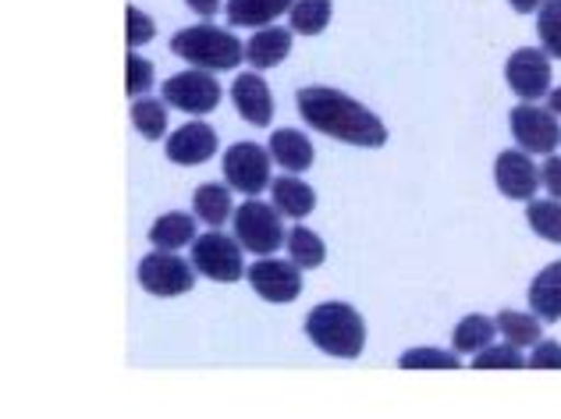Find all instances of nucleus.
<instances>
[{
  "instance_id": "obj_22",
  "label": "nucleus",
  "mask_w": 561,
  "mask_h": 419,
  "mask_svg": "<svg viewBox=\"0 0 561 419\" xmlns=\"http://www.w3.org/2000/svg\"><path fill=\"white\" fill-rule=\"evenodd\" d=\"M231 185H217V182H206L196 189V196H192V214H196L203 224H210V228H220L225 220L234 217V206H231Z\"/></svg>"
},
{
  "instance_id": "obj_30",
  "label": "nucleus",
  "mask_w": 561,
  "mask_h": 419,
  "mask_svg": "<svg viewBox=\"0 0 561 419\" xmlns=\"http://www.w3.org/2000/svg\"><path fill=\"white\" fill-rule=\"evenodd\" d=\"M526 366L529 359L512 341H505V346H486L483 352L472 355V370H526Z\"/></svg>"
},
{
  "instance_id": "obj_35",
  "label": "nucleus",
  "mask_w": 561,
  "mask_h": 419,
  "mask_svg": "<svg viewBox=\"0 0 561 419\" xmlns=\"http://www.w3.org/2000/svg\"><path fill=\"white\" fill-rule=\"evenodd\" d=\"M185 4L199 14V19H214V14L220 11V0H185Z\"/></svg>"
},
{
  "instance_id": "obj_31",
  "label": "nucleus",
  "mask_w": 561,
  "mask_h": 419,
  "mask_svg": "<svg viewBox=\"0 0 561 419\" xmlns=\"http://www.w3.org/2000/svg\"><path fill=\"white\" fill-rule=\"evenodd\" d=\"M153 89V61H146L142 54L128 50L125 57V93L128 97H146Z\"/></svg>"
},
{
  "instance_id": "obj_21",
  "label": "nucleus",
  "mask_w": 561,
  "mask_h": 419,
  "mask_svg": "<svg viewBox=\"0 0 561 419\" xmlns=\"http://www.w3.org/2000/svg\"><path fill=\"white\" fill-rule=\"evenodd\" d=\"M196 217H188L185 210H171V214L157 217L150 228V246L157 249H185L196 242Z\"/></svg>"
},
{
  "instance_id": "obj_14",
  "label": "nucleus",
  "mask_w": 561,
  "mask_h": 419,
  "mask_svg": "<svg viewBox=\"0 0 561 419\" xmlns=\"http://www.w3.org/2000/svg\"><path fill=\"white\" fill-rule=\"evenodd\" d=\"M231 100H234V111H239L249 125H256V128L271 125L274 97H271L267 82H263L256 71H245V75H239V79L231 82Z\"/></svg>"
},
{
  "instance_id": "obj_6",
  "label": "nucleus",
  "mask_w": 561,
  "mask_h": 419,
  "mask_svg": "<svg viewBox=\"0 0 561 419\" xmlns=\"http://www.w3.org/2000/svg\"><path fill=\"white\" fill-rule=\"evenodd\" d=\"M192 267L220 284H234L245 278V260H242V242L239 238L220 235V228L199 235L192 242Z\"/></svg>"
},
{
  "instance_id": "obj_23",
  "label": "nucleus",
  "mask_w": 561,
  "mask_h": 419,
  "mask_svg": "<svg viewBox=\"0 0 561 419\" xmlns=\"http://www.w3.org/2000/svg\"><path fill=\"white\" fill-rule=\"evenodd\" d=\"M494 320H497L501 338L512 341V346H519V349L537 346V341L543 338V327H540L543 320L537 317L534 309H529V313H519V309H501Z\"/></svg>"
},
{
  "instance_id": "obj_34",
  "label": "nucleus",
  "mask_w": 561,
  "mask_h": 419,
  "mask_svg": "<svg viewBox=\"0 0 561 419\" xmlns=\"http://www.w3.org/2000/svg\"><path fill=\"white\" fill-rule=\"evenodd\" d=\"M540 182H543V189H548L554 200H561V157H558V154H551L548 160H543Z\"/></svg>"
},
{
  "instance_id": "obj_24",
  "label": "nucleus",
  "mask_w": 561,
  "mask_h": 419,
  "mask_svg": "<svg viewBox=\"0 0 561 419\" xmlns=\"http://www.w3.org/2000/svg\"><path fill=\"white\" fill-rule=\"evenodd\" d=\"M288 260H295L302 267V271H317V267L328 260V246H323V238L317 231H309L306 224H295L288 231Z\"/></svg>"
},
{
  "instance_id": "obj_25",
  "label": "nucleus",
  "mask_w": 561,
  "mask_h": 419,
  "mask_svg": "<svg viewBox=\"0 0 561 419\" xmlns=\"http://www.w3.org/2000/svg\"><path fill=\"white\" fill-rule=\"evenodd\" d=\"M334 4L331 0H295L288 19H291V33L299 36H320L323 29L331 25Z\"/></svg>"
},
{
  "instance_id": "obj_9",
  "label": "nucleus",
  "mask_w": 561,
  "mask_h": 419,
  "mask_svg": "<svg viewBox=\"0 0 561 419\" xmlns=\"http://www.w3.org/2000/svg\"><path fill=\"white\" fill-rule=\"evenodd\" d=\"M220 97H225V89H220V82L214 79V71H203V68L171 75V79L164 82V103H168V107L196 114V117L217 111Z\"/></svg>"
},
{
  "instance_id": "obj_20",
  "label": "nucleus",
  "mask_w": 561,
  "mask_h": 419,
  "mask_svg": "<svg viewBox=\"0 0 561 419\" xmlns=\"http://www.w3.org/2000/svg\"><path fill=\"white\" fill-rule=\"evenodd\" d=\"M494 338H497V320L483 317V313H469V317H462L459 324H455L451 349L459 355H477L486 346H494Z\"/></svg>"
},
{
  "instance_id": "obj_4",
  "label": "nucleus",
  "mask_w": 561,
  "mask_h": 419,
  "mask_svg": "<svg viewBox=\"0 0 561 419\" xmlns=\"http://www.w3.org/2000/svg\"><path fill=\"white\" fill-rule=\"evenodd\" d=\"M285 214L274 203H263L256 196H249V203H242L234 210V238L242 242V249L256 252V257H274V249H280L288 242L285 231Z\"/></svg>"
},
{
  "instance_id": "obj_26",
  "label": "nucleus",
  "mask_w": 561,
  "mask_h": 419,
  "mask_svg": "<svg viewBox=\"0 0 561 419\" xmlns=\"http://www.w3.org/2000/svg\"><path fill=\"white\" fill-rule=\"evenodd\" d=\"M526 224L529 231L540 235L543 242L561 246V200H529L526 203Z\"/></svg>"
},
{
  "instance_id": "obj_17",
  "label": "nucleus",
  "mask_w": 561,
  "mask_h": 419,
  "mask_svg": "<svg viewBox=\"0 0 561 419\" xmlns=\"http://www.w3.org/2000/svg\"><path fill=\"white\" fill-rule=\"evenodd\" d=\"M529 309L537 313L543 324L561 320V260L548 263L529 284Z\"/></svg>"
},
{
  "instance_id": "obj_19",
  "label": "nucleus",
  "mask_w": 561,
  "mask_h": 419,
  "mask_svg": "<svg viewBox=\"0 0 561 419\" xmlns=\"http://www.w3.org/2000/svg\"><path fill=\"white\" fill-rule=\"evenodd\" d=\"M295 0H228L225 14L234 29H263V25H274V19L291 11Z\"/></svg>"
},
{
  "instance_id": "obj_18",
  "label": "nucleus",
  "mask_w": 561,
  "mask_h": 419,
  "mask_svg": "<svg viewBox=\"0 0 561 419\" xmlns=\"http://www.w3.org/2000/svg\"><path fill=\"white\" fill-rule=\"evenodd\" d=\"M271 196H274V206L280 210V214L291 217V220H302L317 210V192H313V185H306L299 174L274 178Z\"/></svg>"
},
{
  "instance_id": "obj_7",
  "label": "nucleus",
  "mask_w": 561,
  "mask_h": 419,
  "mask_svg": "<svg viewBox=\"0 0 561 419\" xmlns=\"http://www.w3.org/2000/svg\"><path fill=\"white\" fill-rule=\"evenodd\" d=\"M508 128L515 136V146L526 149L534 157H551L558 143H561V125L558 114L551 107H540V103H519L508 114Z\"/></svg>"
},
{
  "instance_id": "obj_33",
  "label": "nucleus",
  "mask_w": 561,
  "mask_h": 419,
  "mask_svg": "<svg viewBox=\"0 0 561 419\" xmlns=\"http://www.w3.org/2000/svg\"><path fill=\"white\" fill-rule=\"evenodd\" d=\"M529 370H561V346L558 341H537L534 355H529Z\"/></svg>"
},
{
  "instance_id": "obj_12",
  "label": "nucleus",
  "mask_w": 561,
  "mask_h": 419,
  "mask_svg": "<svg viewBox=\"0 0 561 419\" xmlns=\"http://www.w3.org/2000/svg\"><path fill=\"white\" fill-rule=\"evenodd\" d=\"M534 154H526V149H501L494 157V185L505 200H515V203H529L543 189L540 182V168L534 160Z\"/></svg>"
},
{
  "instance_id": "obj_13",
  "label": "nucleus",
  "mask_w": 561,
  "mask_h": 419,
  "mask_svg": "<svg viewBox=\"0 0 561 419\" xmlns=\"http://www.w3.org/2000/svg\"><path fill=\"white\" fill-rule=\"evenodd\" d=\"M164 154L179 168H196V163H206L217 154V132L203 122H188L179 132H171Z\"/></svg>"
},
{
  "instance_id": "obj_15",
  "label": "nucleus",
  "mask_w": 561,
  "mask_h": 419,
  "mask_svg": "<svg viewBox=\"0 0 561 419\" xmlns=\"http://www.w3.org/2000/svg\"><path fill=\"white\" fill-rule=\"evenodd\" d=\"M267 149H271L274 163H280V168H285L288 174H302V171L313 168V160H317L313 143H309V136H306V132H299V128H277V132H271Z\"/></svg>"
},
{
  "instance_id": "obj_2",
  "label": "nucleus",
  "mask_w": 561,
  "mask_h": 419,
  "mask_svg": "<svg viewBox=\"0 0 561 419\" xmlns=\"http://www.w3.org/2000/svg\"><path fill=\"white\" fill-rule=\"evenodd\" d=\"M306 338L334 359H359L366 349V320L348 303H320L306 317Z\"/></svg>"
},
{
  "instance_id": "obj_8",
  "label": "nucleus",
  "mask_w": 561,
  "mask_h": 419,
  "mask_svg": "<svg viewBox=\"0 0 561 419\" xmlns=\"http://www.w3.org/2000/svg\"><path fill=\"white\" fill-rule=\"evenodd\" d=\"M271 149H263L260 143H234L225 149V182L242 192V196H260L263 189H271Z\"/></svg>"
},
{
  "instance_id": "obj_29",
  "label": "nucleus",
  "mask_w": 561,
  "mask_h": 419,
  "mask_svg": "<svg viewBox=\"0 0 561 419\" xmlns=\"http://www.w3.org/2000/svg\"><path fill=\"white\" fill-rule=\"evenodd\" d=\"M537 36H540V47L548 50L554 61H561V0H543L540 4Z\"/></svg>"
},
{
  "instance_id": "obj_37",
  "label": "nucleus",
  "mask_w": 561,
  "mask_h": 419,
  "mask_svg": "<svg viewBox=\"0 0 561 419\" xmlns=\"http://www.w3.org/2000/svg\"><path fill=\"white\" fill-rule=\"evenodd\" d=\"M548 107L561 117V86H558V89H551V93H548Z\"/></svg>"
},
{
  "instance_id": "obj_27",
  "label": "nucleus",
  "mask_w": 561,
  "mask_h": 419,
  "mask_svg": "<svg viewBox=\"0 0 561 419\" xmlns=\"http://www.w3.org/2000/svg\"><path fill=\"white\" fill-rule=\"evenodd\" d=\"M131 125H136V132L142 139L157 143L168 132V107L160 100L139 97L136 103H131Z\"/></svg>"
},
{
  "instance_id": "obj_32",
  "label": "nucleus",
  "mask_w": 561,
  "mask_h": 419,
  "mask_svg": "<svg viewBox=\"0 0 561 419\" xmlns=\"http://www.w3.org/2000/svg\"><path fill=\"white\" fill-rule=\"evenodd\" d=\"M157 36V22L150 19L146 11H139V8H125V43H128V50H139V47H146Z\"/></svg>"
},
{
  "instance_id": "obj_5",
  "label": "nucleus",
  "mask_w": 561,
  "mask_h": 419,
  "mask_svg": "<svg viewBox=\"0 0 561 419\" xmlns=\"http://www.w3.org/2000/svg\"><path fill=\"white\" fill-rule=\"evenodd\" d=\"M196 267L179 257V249H153L139 260V284L142 292L157 298H179L196 288Z\"/></svg>"
},
{
  "instance_id": "obj_11",
  "label": "nucleus",
  "mask_w": 561,
  "mask_h": 419,
  "mask_svg": "<svg viewBox=\"0 0 561 419\" xmlns=\"http://www.w3.org/2000/svg\"><path fill=\"white\" fill-rule=\"evenodd\" d=\"M508 89L526 103H537L551 93V54L543 47H523L505 65Z\"/></svg>"
},
{
  "instance_id": "obj_1",
  "label": "nucleus",
  "mask_w": 561,
  "mask_h": 419,
  "mask_svg": "<svg viewBox=\"0 0 561 419\" xmlns=\"http://www.w3.org/2000/svg\"><path fill=\"white\" fill-rule=\"evenodd\" d=\"M295 107H299L302 122L309 128L323 132L328 139L359 146V149H380L388 143V125H383L370 107H363L356 97L342 93V89L306 86L299 89V97H295Z\"/></svg>"
},
{
  "instance_id": "obj_3",
  "label": "nucleus",
  "mask_w": 561,
  "mask_h": 419,
  "mask_svg": "<svg viewBox=\"0 0 561 419\" xmlns=\"http://www.w3.org/2000/svg\"><path fill=\"white\" fill-rule=\"evenodd\" d=\"M171 54L203 71H234L245 61V43L228 29L199 22L171 36Z\"/></svg>"
},
{
  "instance_id": "obj_36",
  "label": "nucleus",
  "mask_w": 561,
  "mask_h": 419,
  "mask_svg": "<svg viewBox=\"0 0 561 419\" xmlns=\"http://www.w3.org/2000/svg\"><path fill=\"white\" fill-rule=\"evenodd\" d=\"M512 11H519V14H537L543 0H508Z\"/></svg>"
},
{
  "instance_id": "obj_28",
  "label": "nucleus",
  "mask_w": 561,
  "mask_h": 419,
  "mask_svg": "<svg viewBox=\"0 0 561 419\" xmlns=\"http://www.w3.org/2000/svg\"><path fill=\"white\" fill-rule=\"evenodd\" d=\"M398 366L402 370H459L462 359L459 352H445V349H431V346H420V349H409L398 359Z\"/></svg>"
},
{
  "instance_id": "obj_10",
  "label": "nucleus",
  "mask_w": 561,
  "mask_h": 419,
  "mask_svg": "<svg viewBox=\"0 0 561 419\" xmlns=\"http://www.w3.org/2000/svg\"><path fill=\"white\" fill-rule=\"evenodd\" d=\"M253 292L263 303L274 306H288L302 295V267L295 260H277V257H260L253 267L245 271Z\"/></svg>"
},
{
  "instance_id": "obj_16",
  "label": "nucleus",
  "mask_w": 561,
  "mask_h": 419,
  "mask_svg": "<svg viewBox=\"0 0 561 419\" xmlns=\"http://www.w3.org/2000/svg\"><path fill=\"white\" fill-rule=\"evenodd\" d=\"M291 29H280V25H263L260 33L245 43V61L253 65L256 71L263 68H277L285 57L291 54Z\"/></svg>"
}]
</instances>
